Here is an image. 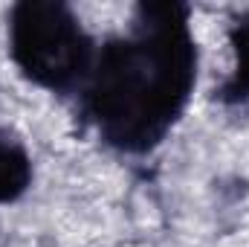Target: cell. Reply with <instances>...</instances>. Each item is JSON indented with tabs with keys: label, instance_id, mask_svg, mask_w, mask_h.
Listing matches in <instances>:
<instances>
[{
	"label": "cell",
	"instance_id": "1",
	"mask_svg": "<svg viewBox=\"0 0 249 247\" xmlns=\"http://www.w3.org/2000/svg\"><path fill=\"white\" fill-rule=\"evenodd\" d=\"M197 76L186 9L139 6L130 35L96 53L84 84L87 111L102 137L122 151L154 148L183 114Z\"/></svg>",
	"mask_w": 249,
	"mask_h": 247
},
{
	"label": "cell",
	"instance_id": "2",
	"mask_svg": "<svg viewBox=\"0 0 249 247\" xmlns=\"http://www.w3.org/2000/svg\"><path fill=\"white\" fill-rule=\"evenodd\" d=\"M12 56L26 79L67 93L87 84L96 50L64 3H20L12 12Z\"/></svg>",
	"mask_w": 249,
	"mask_h": 247
},
{
	"label": "cell",
	"instance_id": "4",
	"mask_svg": "<svg viewBox=\"0 0 249 247\" xmlns=\"http://www.w3.org/2000/svg\"><path fill=\"white\" fill-rule=\"evenodd\" d=\"M235 53H238V70L232 76V82L226 84V99H247L249 96V18L238 21L235 32Z\"/></svg>",
	"mask_w": 249,
	"mask_h": 247
},
{
	"label": "cell",
	"instance_id": "3",
	"mask_svg": "<svg viewBox=\"0 0 249 247\" xmlns=\"http://www.w3.org/2000/svg\"><path fill=\"white\" fill-rule=\"evenodd\" d=\"M32 184V163L29 154L9 140L6 134H0V204L18 201Z\"/></svg>",
	"mask_w": 249,
	"mask_h": 247
}]
</instances>
